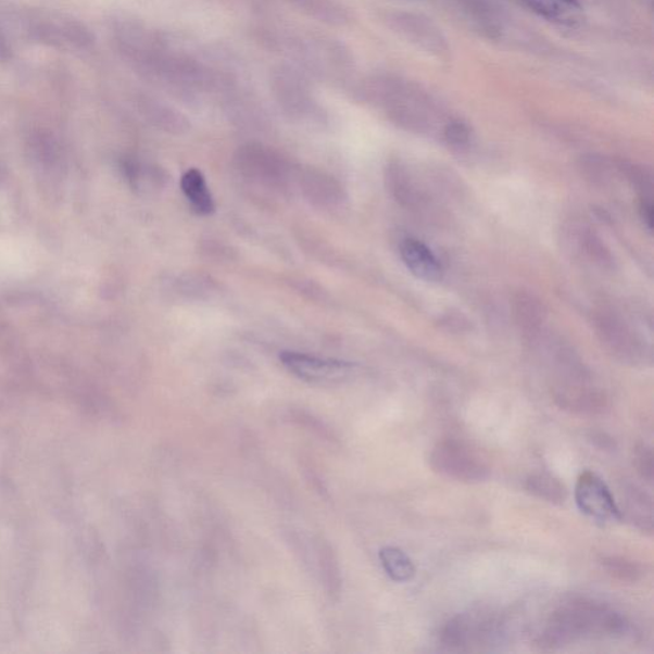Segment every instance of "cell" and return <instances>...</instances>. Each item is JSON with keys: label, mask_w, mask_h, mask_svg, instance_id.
<instances>
[{"label": "cell", "mask_w": 654, "mask_h": 654, "mask_svg": "<svg viewBox=\"0 0 654 654\" xmlns=\"http://www.w3.org/2000/svg\"><path fill=\"white\" fill-rule=\"evenodd\" d=\"M629 631L627 617L614 607L591 599H573L549 616L536 644L551 651L578 642L620 639Z\"/></svg>", "instance_id": "6da1fadb"}, {"label": "cell", "mask_w": 654, "mask_h": 654, "mask_svg": "<svg viewBox=\"0 0 654 654\" xmlns=\"http://www.w3.org/2000/svg\"><path fill=\"white\" fill-rule=\"evenodd\" d=\"M504 621L486 609L456 615L440 630V643L450 651H478L500 641Z\"/></svg>", "instance_id": "7a4b0ae2"}, {"label": "cell", "mask_w": 654, "mask_h": 654, "mask_svg": "<svg viewBox=\"0 0 654 654\" xmlns=\"http://www.w3.org/2000/svg\"><path fill=\"white\" fill-rule=\"evenodd\" d=\"M430 465L436 474L462 483H481L491 475L490 465L481 454L456 439L436 443L431 450Z\"/></svg>", "instance_id": "3957f363"}, {"label": "cell", "mask_w": 654, "mask_h": 654, "mask_svg": "<svg viewBox=\"0 0 654 654\" xmlns=\"http://www.w3.org/2000/svg\"><path fill=\"white\" fill-rule=\"evenodd\" d=\"M385 22L391 30L428 54L443 58L450 52L448 39L441 28L424 14L405 11L389 12L385 16Z\"/></svg>", "instance_id": "277c9868"}, {"label": "cell", "mask_w": 654, "mask_h": 654, "mask_svg": "<svg viewBox=\"0 0 654 654\" xmlns=\"http://www.w3.org/2000/svg\"><path fill=\"white\" fill-rule=\"evenodd\" d=\"M576 501L579 511L600 521L621 520V508L617 505L613 492L603 479L586 470L576 485Z\"/></svg>", "instance_id": "5b68a950"}, {"label": "cell", "mask_w": 654, "mask_h": 654, "mask_svg": "<svg viewBox=\"0 0 654 654\" xmlns=\"http://www.w3.org/2000/svg\"><path fill=\"white\" fill-rule=\"evenodd\" d=\"M271 86L276 100L287 111L294 114L314 111V97L306 77L300 71L289 65H280L273 72Z\"/></svg>", "instance_id": "8992f818"}, {"label": "cell", "mask_w": 654, "mask_h": 654, "mask_svg": "<svg viewBox=\"0 0 654 654\" xmlns=\"http://www.w3.org/2000/svg\"><path fill=\"white\" fill-rule=\"evenodd\" d=\"M280 361L289 373L310 382H329L344 379L354 367L352 363L344 361L323 360L297 352H282Z\"/></svg>", "instance_id": "52a82bcc"}, {"label": "cell", "mask_w": 654, "mask_h": 654, "mask_svg": "<svg viewBox=\"0 0 654 654\" xmlns=\"http://www.w3.org/2000/svg\"><path fill=\"white\" fill-rule=\"evenodd\" d=\"M554 399L559 408L578 416H601L608 410V398L590 381L555 385Z\"/></svg>", "instance_id": "ba28073f"}, {"label": "cell", "mask_w": 654, "mask_h": 654, "mask_svg": "<svg viewBox=\"0 0 654 654\" xmlns=\"http://www.w3.org/2000/svg\"><path fill=\"white\" fill-rule=\"evenodd\" d=\"M403 263L416 278L425 281H439L442 266L428 247L418 239L408 238L401 244Z\"/></svg>", "instance_id": "9c48e42d"}, {"label": "cell", "mask_w": 654, "mask_h": 654, "mask_svg": "<svg viewBox=\"0 0 654 654\" xmlns=\"http://www.w3.org/2000/svg\"><path fill=\"white\" fill-rule=\"evenodd\" d=\"M529 11L557 25L576 26L583 21L579 0H519Z\"/></svg>", "instance_id": "30bf717a"}, {"label": "cell", "mask_w": 654, "mask_h": 654, "mask_svg": "<svg viewBox=\"0 0 654 654\" xmlns=\"http://www.w3.org/2000/svg\"><path fill=\"white\" fill-rule=\"evenodd\" d=\"M602 340L607 345L609 352H612L617 360L625 363H631L636 365L643 360V352L639 347L638 341L630 337V332L625 329V326L613 322L612 318L608 322H602Z\"/></svg>", "instance_id": "8fae6325"}, {"label": "cell", "mask_w": 654, "mask_h": 654, "mask_svg": "<svg viewBox=\"0 0 654 654\" xmlns=\"http://www.w3.org/2000/svg\"><path fill=\"white\" fill-rule=\"evenodd\" d=\"M625 511L622 519L628 518L643 533H653V501L649 493L637 486H629L625 490Z\"/></svg>", "instance_id": "7c38bea8"}, {"label": "cell", "mask_w": 654, "mask_h": 654, "mask_svg": "<svg viewBox=\"0 0 654 654\" xmlns=\"http://www.w3.org/2000/svg\"><path fill=\"white\" fill-rule=\"evenodd\" d=\"M180 187L196 212L200 215L214 213L215 202L213 194L210 192L206 179L200 171H187L180 179Z\"/></svg>", "instance_id": "4fadbf2b"}, {"label": "cell", "mask_w": 654, "mask_h": 654, "mask_svg": "<svg viewBox=\"0 0 654 654\" xmlns=\"http://www.w3.org/2000/svg\"><path fill=\"white\" fill-rule=\"evenodd\" d=\"M287 2L326 25L343 26L349 21L347 10L337 0H287Z\"/></svg>", "instance_id": "5bb4252c"}, {"label": "cell", "mask_w": 654, "mask_h": 654, "mask_svg": "<svg viewBox=\"0 0 654 654\" xmlns=\"http://www.w3.org/2000/svg\"><path fill=\"white\" fill-rule=\"evenodd\" d=\"M525 489L537 499L554 505H563L569 498L568 487L562 479L550 474H533L527 478Z\"/></svg>", "instance_id": "9a60e30c"}, {"label": "cell", "mask_w": 654, "mask_h": 654, "mask_svg": "<svg viewBox=\"0 0 654 654\" xmlns=\"http://www.w3.org/2000/svg\"><path fill=\"white\" fill-rule=\"evenodd\" d=\"M379 557L383 570L398 583H405L416 576V566L403 550L391 546L383 548L380 550Z\"/></svg>", "instance_id": "2e32d148"}, {"label": "cell", "mask_w": 654, "mask_h": 654, "mask_svg": "<svg viewBox=\"0 0 654 654\" xmlns=\"http://www.w3.org/2000/svg\"><path fill=\"white\" fill-rule=\"evenodd\" d=\"M602 568L616 580L621 583L633 584L642 580L644 577V568L641 564L622 556H602L600 559Z\"/></svg>", "instance_id": "e0dca14e"}, {"label": "cell", "mask_w": 654, "mask_h": 654, "mask_svg": "<svg viewBox=\"0 0 654 654\" xmlns=\"http://www.w3.org/2000/svg\"><path fill=\"white\" fill-rule=\"evenodd\" d=\"M633 465L639 477L646 483L652 485L654 478V455L653 449L645 442H637L631 454Z\"/></svg>", "instance_id": "ac0fdd59"}, {"label": "cell", "mask_w": 654, "mask_h": 654, "mask_svg": "<svg viewBox=\"0 0 654 654\" xmlns=\"http://www.w3.org/2000/svg\"><path fill=\"white\" fill-rule=\"evenodd\" d=\"M519 322L528 331L539 329L542 319V309L532 298L520 297L517 301Z\"/></svg>", "instance_id": "d6986e66"}, {"label": "cell", "mask_w": 654, "mask_h": 654, "mask_svg": "<svg viewBox=\"0 0 654 654\" xmlns=\"http://www.w3.org/2000/svg\"><path fill=\"white\" fill-rule=\"evenodd\" d=\"M443 138L450 147L461 149L467 147L470 141V129L462 121H449L443 126Z\"/></svg>", "instance_id": "ffe728a7"}, {"label": "cell", "mask_w": 654, "mask_h": 654, "mask_svg": "<svg viewBox=\"0 0 654 654\" xmlns=\"http://www.w3.org/2000/svg\"><path fill=\"white\" fill-rule=\"evenodd\" d=\"M642 219L646 225V228L652 230L653 227V206L651 202L643 201L641 205Z\"/></svg>", "instance_id": "44dd1931"}]
</instances>
